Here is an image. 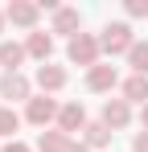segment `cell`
Returning <instances> with one entry per match:
<instances>
[{"label":"cell","instance_id":"1","mask_svg":"<svg viewBox=\"0 0 148 152\" xmlns=\"http://www.w3.org/2000/svg\"><path fill=\"white\" fill-rule=\"evenodd\" d=\"M99 45H103V53H132V45H136V33H132V25L127 21H107L103 25V33H99Z\"/></svg>","mask_w":148,"mask_h":152},{"label":"cell","instance_id":"2","mask_svg":"<svg viewBox=\"0 0 148 152\" xmlns=\"http://www.w3.org/2000/svg\"><path fill=\"white\" fill-rule=\"evenodd\" d=\"M99 53H103V45H99L95 33H78V37L66 41V58H70V66H86V70H95V66H99Z\"/></svg>","mask_w":148,"mask_h":152},{"label":"cell","instance_id":"3","mask_svg":"<svg viewBox=\"0 0 148 152\" xmlns=\"http://www.w3.org/2000/svg\"><path fill=\"white\" fill-rule=\"evenodd\" d=\"M58 111H62V103L53 99V95H33V99L25 103V119L33 127H41V132H45L49 124L58 127Z\"/></svg>","mask_w":148,"mask_h":152},{"label":"cell","instance_id":"4","mask_svg":"<svg viewBox=\"0 0 148 152\" xmlns=\"http://www.w3.org/2000/svg\"><path fill=\"white\" fill-rule=\"evenodd\" d=\"M4 17H8V25H17V29H37V17H41V4L37 0H8L4 4Z\"/></svg>","mask_w":148,"mask_h":152},{"label":"cell","instance_id":"5","mask_svg":"<svg viewBox=\"0 0 148 152\" xmlns=\"http://www.w3.org/2000/svg\"><path fill=\"white\" fill-rule=\"evenodd\" d=\"M0 99H4V107L29 103L33 99V82H29L25 74H0Z\"/></svg>","mask_w":148,"mask_h":152},{"label":"cell","instance_id":"6","mask_svg":"<svg viewBox=\"0 0 148 152\" xmlns=\"http://www.w3.org/2000/svg\"><path fill=\"white\" fill-rule=\"evenodd\" d=\"M115 86H123V82H119V70H115L111 62H99L95 70H86V91H95V95H111Z\"/></svg>","mask_w":148,"mask_h":152},{"label":"cell","instance_id":"7","mask_svg":"<svg viewBox=\"0 0 148 152\" xmlns=\"http://www.w3.org/2000/svg\"><path fill=\"white\" fill-rule=\"evenodd\" d=\"M66 66H53V62H45V66H37V78H33V86L41 91V95H58L62 86H66Z\"/></svg>","mask_w":148,"mask_h":152},{"label":"cell","instance_id":"8","mask_svg":"<svg viewBox=\"0 0 148 152\" xmlns=\"http://www.w3.org/2000/svg\"><path fill=\"white\" fill-rule=\"evenodd\" d=\"M86 107L82 103H62V111H58V132H66L74 140V132H86Z\"/></svg>","mask_w":148,"mask_h":152},{"label":"cell","instance_id":"9","mask_svg":"<svg viewBox=\"0 0 148 152\" xmlns=\"http://www.w3.org/2000/svg\"><path fill=\"white\" fill-rule=\"evenodd\" d=\"M99 119L111 127V132H123V127L132 124V103H127V99H107V103H103V115H99Z\"/></svg>","mask_w":148,"mask_h":152},{"label":"cell","instance_id":"10","mask_svg":"<svg viewBox=\"0 0 148 152\" xmlns=\"http://www.w3.org/2000/svg\"><path fill=\"white\" fill-rule=\"evenodd\" d=\"M49 33H62V37H78V33H82V12L62 4V8L53 12V25H49Z\"/></svg>","mask_w":148,"mask_h":152},{"label":"cell","instance_id":"11","mask_svg":"<svg viewBox=\"0 0 148 152\" xmlns=\"http://www.w3.org/2000/svg\"><path fill=\"white\" fill-rule=\"evenodd\" d=\"M25 53L29 58H37L41 66L49 62V53H53V33H45V29H33L29 37H25Z\"/></svg>","mask_w":148,"mask_h":152},{"label":"cell","instance_id":"12","mask_svg":"<svg viewBox=\"0 0 148 152\" xmlns=\"http://www.w3.org/2000/svg\"><path fill=\"white\" fill-rule=\"evenodd\" d=\"M25 41H0V66H4V74H21L25 66Z\"/></svg>","mask_w":148,"mask_h":152},{"label":"cell","instance_id":"13","mask_svg":"<svg viewBox=\"0 0 148 152\" xmlns=\"http://www.w3.org/2000/svg\"><path fill=\"white\" fill-rule=\"evenodd\" d=\"M111 136H115V132H111V127L103 124V119H91V124H86V132H82L78 140H82L86 148L95 152V148H107V144H111Z\"/></svg>","mask_w":148,"mask_h":152},{"label":"cell","instance_id":"14","mask_svg":"<svg viewBox=\"0 0 148 152\" xmlns=\"http://www.w3.org/2000/svg\"><path fill=\"white\" fill-rule=\"evenodd\" d=\"M119 91H123L127 103H140V107H144V103H148V78H144V74H127Z\"/></svg>","mask_w":148,"mask_h":152},{"label":"cell","instance_id":"15","mask_svg":"<svg viewBox=\"0 0 148 152\" xmlns=\"http://www.w3.org/2000/svg\"><path fill=\"white\" fill-rule=\"evenodd\" d=\"M66 148H70V136L58 132V127H45L37 136V152H66Z\"/></svg>","mask_w":148,"mask_h":152},{"label":"cell","instance_id":"16","mask_svg":"<svg viewBox=\"0 0 148 152\" xmlns=\"http://www.w3.org/2000/svg\"><path fill=\"white\" fill-rule=\"evenodd\" d=\"M17 132H21V115L0 103V136H4V140H17Z\"/></svg>","mask_w":148,"mask_h":152},{"label":"cell","instance_id":"17","mask_svg":"<svg viewBox=\"0 0 148 152\" xmlns=\"http://www.w3.org/2000/svg\"><path fill=\"white\" fill-rule=\"evenodd\" d=\"M127 66H132V74H144L148 78V41H136V45H132Z\"/></svg>","mask_w":148,"mask_h":152},{"label":"cell","instance_id":"18","mask_svg":"<svg viewBox=\"0 0 148 152\" xmlns=\"http://www.w3.org/2000/svg\"><path fill=\"white\" fill-rule=\"evenodd\" d=\"M123 12L132 21H140V17H148V0H123Z\"/></svg>","mask_w":148,"mask_h":152},{"label":"cell","instance_id":"19","mask_svg":"<svg viewBox=\"0 0 148 152\" xmlns=\"http://www.w3.org/2000/svg\"><path fill=\"white\" fill-rule=\"evenodd\" d=\"M132 152H148V132H136L132 136Z\"/></svg>","mask_w":148,"mask_h":152},{"label":"cell","instance_id":"20","mask_svg":"<svg viewBox=\"0 0 148 152\" xmlns=\"http://www.w3.org/2000/svg\"><path fill=\"white\" fill-rule=\"evenodd\" d=\"M0 152H33L25 140H8V144H0Z\"/></svg>","mask_w":148,"mask_h":152},{"label":"cell","instance_id":"21","mask_svg":"<svg viewBox=\"0 0 148 152\" xmlns=\"http://www.w3.org/2000/svg\"><path fill=\"white\" fill-rule=\"evenodd\" d=\"M66 152H91V148H86L82 140H70V148H66Z\"/></svg>","mask_w":148,"mask_h":152},{"label":"cell","instance_id":"22","mask_svg":"<svg viewBox=\"0 0 148 152\" xmlns=\"http://www.w3.org/2000/svg\"><path fill=\"white\" fill-rule=\"evenodd\" d=\"M140 132H148V103H144V111H140Z\"/></svg>","mask_w":148,"mask_h":152},{"label":"cell","instance_id":"23","mask_svg":"<svg viewBox=\"0 0 148 152\" xmlns=\"http://www.w3.org/2000/svg\"><path fill=\"white\" fill-rule=\"evenodd\" d=\"M4 25H8V17H4V8H0V37H4Z\"/></svg>","mask_w":148,"mask_h":152}]
</instances>
